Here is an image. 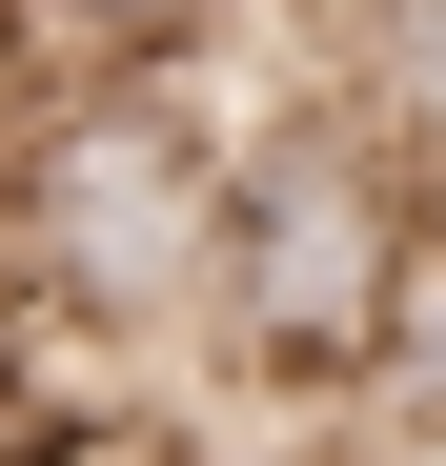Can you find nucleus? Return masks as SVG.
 Here are the masks:
<instances>
[{"mask_svg":"<svg viewBox=\"0 0 446 466\" xmlns=\"http://www.w3.org/2000/svg\"><path fill=\"white\" fill-rule=\"evenodd\" d=\"M223 142L244 102L183 82H41L21 102V163H0V284L61 304V325H102L142 365H203V304H223Z\"/></svg>","mask_w":446,"mask_h":466,"instance_id":"obj_1","label":"nucleus"},{"mask_svg":"<svg viewBox=\"0 0 446 466\" xmlns=\"http://www.w3.org/2000/svg\"><path fill=\"white\" fill-rule=\"evenodd\" d=\"M426 183L365 142L325 82L244 102V142H223V304H203V365L244 385V406H345L365 345H386V304L426 264Z\"/></svg>","mask_w":446,"mask_h":466,"instance_id":"obj_2","label":"nucleus"},{"mask_svg":"<svg viewBox=\"0 0 446 466\" xmlns=\"http://www.w3.org/2000/svg\"><path fill=\"white\" fill-rule=\"evenodd\" d=\"M305 82L446 203V0H325V21H305Z\"/></svg>","mask_w":446,"mask_h":466,"instance_id":"obj_3","label":"nucleus"},{"mask_svg":"<svg viewBox=\"0 0 446 466\" xmlns=\"http://www.w3.org/2000/svg\"><path fill=\"white\" fill-rule=\"evenodd\" d=\"M264 0H0V61L21 82H183V61H223Z\"/></svg>","mask_w":446,"mask_h":466,"instance_id":"obj_4","label":"nucleus"},{"mask_svg":"<svg viewBox=\"0 0 446 466\" xmlns=\"http://www.w3.org/2000/svg\"><path fill=\"white\" fill-rule=\"evenodd\" d=\"M345 426L446 446V223H426V264H406V304H386V345H365V385H345Z\"/></svg>","mask_w":446,"mask_h":466,"instance_id":"obj_5","label":"nucleus"},{"mask_svg":"<svg viewBox=\"0 0 446 466\" xmlns=\"http://www.w3.org/2000/svg\"><path fill=\"white\" fill-rule=\"evenodd\" d=\"M21 466H183V426H163V406H142V426H41Z\"/></svg>","mask_w":446,"mask_h":466,"instance_id":"obj_6","label":"nucleus"}]
</instances>
